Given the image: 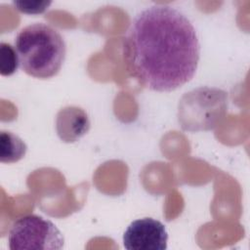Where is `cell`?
<instances>
[{
  "mask_svg": "<svg viewBox=\"0 0 250 250\" xmlns=\"http://www.w3.org/2000/svg\"><path fill=\"white\" fill-rule=\"evenodd\" d=\"M90 129V120L86 111L75 105L59 110L56 116V130L64 143H73L83 137Z\"/></svg>",
  "mask_w": 250,
  "mask_h": 250,
  "instance_id": "cell-6",
  "label": "cell"
},
{
  "mask_svg": "<svg viewBox=\"0 0 250 250\" xmlns=\"http://www.w3.org/2000/svg\"><path fill=\"white\" fill-rule=\"evenodd\" d=\"M227 108L228 95L225 91L200 87L182 97L178 105V120L185 131H208L221 123Z\"/></svg>",
  "mask_w": 250,
  "mask_h": 250,
  "instance_id": "cell-3",
  "label": "cell"
},
{
  "mask_svg": "<svg viewBox=\"0 0 250 250\" xmlns=\"http://www.w3.org/2000/svg\"><path fill=\"white\" fill-rule=\"evenodd\" d=\"M200 44L189 19L168 5H152L133 19L123 42L128 73L144 87L171 92L194 76Z\"/></svg>",
  "mask_w": 250,
  "mask_h": 250,
  "instance_id": "cell-1",
  "label": "cell"
},
{
  "mask_svg": "<svg viewBox=\"0 0 250 250\" xmlns=\"http://www.w3.org/2000/svg\"><path fill=\"white\" fill-rule=\"evenodd\" d=\"M15 9L23 14L36 15L44 13L49 6L52 4L51 1H13L12 2Z\"/></svg>",
  "mask_w": 250,
  "mask_h": 250,
  "instance_id": "cell-9",
  "label": "cell"
},
{
  "mask_svg": "<svg viewBox=\"0 0 250 250\" xmlns=\"http://www.w3.org/2000/svg\"><path fill=\"white\" fill-rule=\"evenodd\" d=\"M20 60L15 47L9 43H0V73L9 76L15 73L19 67Z\"/></svg>",
  "mask_w": 250,
  "mask_h": 250,
  "instance_id": "cell-8",
  "label": "cell"
},
{
  "mask_svg": "<svg viewBox=\"0 0 250 250\" xmlns=\"http://www.w3.org/2000/svg\"><path fill=\"white\" fill-rule=\"evenodd\" d=\"M20 65L28 75L47 79L61 69L66 54L65 42L53 26L35 22L21 28L15 38Z\"/></svg>",
  "mask_w": 250,
  "mask_h": 250,
  "instance_id": "cell-2",
  "label": "cell"
},
{
  "mask_svg": "<svg viewBox=\"0 0 250 250\" xmlns=\"http://www.w3.org/2000/svg\"><path fill=\"white\" fill-rule=\"evenodd\" d=\"M167 240L165 226L152 218L132 222L123 234V245L128 250H165Z\"/></svg>",
  "mask_w": 250,
  "mask_h": 250,
  "instance_id": "cell-5",
  "label": "cell"
},
{
  "mask_svg": "<svg viewBox=\"0 0 250 250\" xmlns=\"http://www.w3.org/2000/svg\"><path fill=\"white\" fill-rule=\"evenodd\" d=\"M8 242L11 250H60L63 247L64 238L50 220L28 214L12 224Z\"/></svg>",
  "mask_w": 250,
  "mask_h": 250,
  "instance_id": "cell-4",
  "label": "cell"
},
{
  "mask_svg": "<svg viewBox=\"0 0 250 250\" xmlns=\"http://www.w3.org/2000/svg\"><path fill=\"white\" fill-rule=\"evenodd\" d=\"M27 150L25 143L10 131L0 132V161L15 163L24 157Z\"/></svg>",
  "mask_w": 250,
  "mask_h": 250,
  "instance_id": "cell-7",
  "label": "cell"
}]
</instances>
